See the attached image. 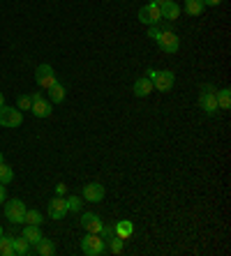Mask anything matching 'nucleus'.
Segmentation results:
<instances>
[{"mask_svg":"<svg viewBox=\"0 0 231 256\" xmlns=\"http://www.w3.org/2000/svg\"><path fill=\"white\" fill-rule=\"evenodd\" d=\"M81 252L86 256H102L107 252V242L100 233H86V238L81 240Z\"/></svg>","mask_w":231,"mask_h":256,"instance_id":"nucleus-3","label":"nucleus"},{"mask_svg":"<svg viewBox=\"0 0 231 256\" xmlns=\"http://www.w3.org/2000/svg\"><path fill=\"white\" fill-rule=\"evenodd\" d=\"M35 250V254H40V256H51L56 252V244H54V240H49V238H42L40 242L33 247Z\"/></svg>","mask_w":231,"mask_h":256,"instance_id":"nucleus-19","label":"nucleus"},{"mask_svg":"<svg viewBox=\"0 0 231 256\" xmlns=\"http://www.w3.org/2000/svg\"><path fill=\"white\" fill-rule=\"evenodd\" d=\"M83 198L88 203H100L104 198V187L100 182H88V185H83Z\"/></svg>","mask_w":231,"mask_h":256,"instance_id":"nucleus-10","label":"nucleus"},{"mask_svg":"<svg viewBox=\"0 0 231 256\" xmlns=\"http://www.w3.org/2000/svg\"><path fill=\"white\" fill-rule=\"evenodd\" d=\"M24 224H33V226H42V224H44V217H42V212H40V210H28V208H26Z\"/></svg>","mask_w":231,"mask_h":256,"instance_id":"nucleus-22","label":"nucleus"},{"mask_svg":"<svg viewBox=\"0 0 231 256\" xmlns=\"http://www.w3.org/2000/svg\"><path fill=\"white\" fill-rule=\"evenodd\" d=\"M49 102H51V104H60V102H65V86L56 81V84L49 88Z\"/></svg>","mask_w":231,"mask_h":256,"instance_id":"nucleus-17","label":"nucleus"},{"mask_svg":"<svg viewBox=\"0 0 231 256\" xmlns=\"http://www.w3.org/2000/svg\"><path fill=\"white\" fill-rule=\"evenodd\" d=\"M0 236H3V226H0Z\"/></svg>","mask_w":231,"mask_h":256,"instance_id":"nucleus-35","label":"nucleus"},{"mask_svg":"<svg viewBox=\"0 0 231 256\" xmlns=\"http://www.w3.org/2000/svg\"><path fill=\"white\" fill-rule=\"evenodd\" d=\"M14 252H17V256H28L33 254V244L24 236H19V238H14Z\"/></svg>","mask_w":231,"mask_h":256,"instance_id":"nucleus-21","label":"nucleus"},{"mask_svg":"<svg viewBox=\"0 0 231 256\" xmlns=\"http://www.w3.org/2000/svg\"><path fill=\"white\" fill-rule=\"evenodd\" d=\"M7 198V192H5V185H0V203H5Z\"/></svg>","mask_w":231,"mask_h":256,"instance_id":"nucleus-29","label":"nucleus"},{"mask_svg":"<svg viewBox=\"0 0 231 256\" xmlns=\"http://www.w3.org/2000/svg\"><path fill=\"white\" fill-rule=\"evenodd\" d=\"M26 240H28L33 247H35L37 242H40L44 236H42V231H40V226H33V224H26V228H24V233H21Z\"/></svg>","mask_w":231,"mask_h":256,"instance_id":"nucleus-16","label":"nucleus"},{"mask_svg":"<svg viewBox=\"0 0 231 256\" xmlns=\"http://www.w3.org/2000/svg\"><path fill=\"white\" fill-rule=\"evenodd\" d=\"M199 106L206 111V116H215L219 111L217 100H215V88L210 84L201 86V95H199Z\"/></svg>","mask_w":231,"mask_h":256,"instance_id":"nucleus-4","label":"nucleus"},{"mask_svg":"<svg viewBox=\"0 0 231 256\" xmlns=\"http://www.w3.org/2000/svg\"><path fill=\"white\" fill-rule=\"evenodd\" d=\"M0 106H5V95L0 92Z\"/></svg>","mask_w":231,"mask_h":256,"instance_id":"nucleus-33","label":"nucleus"},{"mask_svg":"<svg viewBox=\"0 0 231 256\" xmlns=\"http://www.w3.org/2000/svg\"><path fill=\"white\" fill-rule=\"evenodd\" d=\"M146 76L153 81V88L160 90V92H169V90L173 88V84H176V74H173L171 70H148L146 72Z\"/></svg>","mask_w":231,"mask_h":256,"instance_id":"nucleus-2","label":"nucleus"},{"mask_svg":"<svg viewBox=\"0 0 231 256\" xmlns=\"http://www.w3.org/2000/svg\"><path fill=\"white\" fill-rule=\"evenodd\" d=\"M139 21H141L143 26H160L162 24V12L160 7L155 5H143L141 10H139Z\"/></svg>","mask_w":231,"mask_h":256,"instance_id":"nucleus-7","label":"nucleus"},{"mask_svg":"<svg viewBox=\"0 0 231 256\" xmlns=\"http://www.w3.org/2000/svg\"><path fill=\"white\" fill-rule=\"evenodd\" d=\"M65 214H67V203L63 196H54L51 201H49V217L56 222L60 220H65Z\"/></svg>","mask_w":231,"mask_h":256,"instance_id":"nucleus-9","label":"nucleus"},{"mask_svg":"<svg viewBox=\"0 0 231 256\" xmlns=\"http://www.w3.org/2000/svg\"><path fill=\"white\" fill-rule=\"evenodd\" d=\"M148 37H153L164 54H178V48H180V37H178L169 26H164V28L148 26Z\"/></svg>","mask_w":231,"mask_h":256,"instance_id":"nucleus-1","label":"nucleus"},{"mask_svg":"<svg viewBox=\"0 0 231 256\" xmlns=\"http://www.w3.org/2000/svg\"><path fill=\"white\" fill-rule=\"evenodd\" d=\"M160 12H162V18H166V21H176V18H180V5L173 2V0H166L164 5L160 7Z\"/></svg>","mask_w":231,"mask_h":256,"instance_id":"nucleus-12","label":"nucleus"},{"mask_svg":"<svg viewBox=\"0 0 231 256\" xmlns=\"http://www.w3.org/2000/svg\"><path fill=\"white\" fill-rule=\"evenodd\" d=\"M42 97H44V95H42V92H33V95H30V100L35 102V100H42Z\"/></svg>","mask_w":231,"mask_h":256,"instance_id":"nucleus-32","label":"nucleus"},{"mask_svg":"<svg viewBox=\"0 0 231 256\" xmlns=\"http://www.w3.org/2000/svg\"><path fill=\"white\" fill-rule=\"evenodd\" d=\"M0 162H5V160H3V152H0Z\"/></svg>","mask_w":231,"mask_h":256,"instance_id":"nucleus-34","label":"nucleus"},{"mask_svg":"<svg viewBox=\"0 0 231 256\" xmlns=\"http://www.w3.org/2000/svg\"><path fill=\"white\" fill-rule=\"evenodd\" d=\"M0 256H17L14 252V236H0Z\"/></svg>","mask_w":231,"mask_h":256,"instance_id":"nucleus-18","label":"nucleus"},{"mask_svg":"<svg viewBox=\"0 0 231 256\" xmlns=\"http://www.w3.org/2000/svg\"><path fill=\"white\" fill-rule=\"evenodd\" d=\"M201 2H203V7H217L222 0H201Z\"/></svg>","mask_w":231,"mask_h":256,"instance_id":"nucleus-28","label":"nucleus"},{"mask_svg":"<svg viewBox=\"0 0 231 256\" xmlns=\"http://www.w3.org/2000/svg\"><path fill=\"white\" fill-rule=\"evenodd\" d=\"M164 2H166V0H150V5H155V7H162Z\"/></svg>","mask_w":231,"mask_h":256,"instance_id":"nucleus-31","label":"nucleus"},{"mask_svg":"<svg viewBox=\"0 0 231 256\" xmlns=\"http://www.w3.org/2000/svg\"><path fill=\"white\" fill-rule=\"evenodd\" d=\"M56 192H58V196H63V194H65V185H63V182L56 185Z\"/></svg>","mask_w":231,"mask_h":256,"instance_id":"nucleus-30","label":"nucleus"},{"mask_svg":"<svg viewBox=\"0 0 231 256\" xmlns=\"http://www.w3.org/2000/svg\"><path fill=\"white\" fill-rule=\"evenodd\" d=\"M81 226L88 233H100L102 228H104V224H102V220L95 212H83L81 214Z\"/></svg>","mask_w":231,"mask_h":256,"instance_id":"nucleus-11","label":"nucleus"},{"mask_svg":"<svg viewBox=\"0 0 231 256\" xmlns=\"http://www.w3.org/2000/svg\"><path fill=\"white\" fill-rule=\"evenodd\" d=\"M12 180H14L12 166H7L5 162H0V185H10Z\"/></svg>","mask_w":231,"mask_h":256,"instance_id":"nucleus-24","label":"nucleus"},{"mask_svg":"<svg viewBox=\"0 0 231 256\" xmlns=\"http://www.w3.org/2000/svg\"><path fill=\"white\" fill-rule=\"evenodd\" d=\"M30 106H33L30 95H19L17 97V108H19V111H30Z\"/></svg>","mask_w":231,"mask_h":256,"instance_id":"nucleus-27","label":"nucleus"},{"mask_svg":"<svg viewBox=\"0 0 231 256\" xmlns=\"http://www.w3.org/2000/svg\"><path fill=\"white\" fill-rule=\"evenodd\" d=\"M65 203H67V212H79L83 206L81 196H70V198H65Z\"/></svg>","mask_w":231,"mask_h":256,"instance_id":"nucleus-26","label":"nucleus"},{"mask_svg":"<svg viewBox=\"0 0 231 256\" xmlns=\"http://www.w3.org/2000/svg\"><path fill=\"white\" fill-rule=\"evenodd\" d=\"M153 81H150L148 76H141L134 81V95L136 97H148L150 92H153Z\"/></svg>","mask_w":231,"mask_h":256,"instance_id":"nucleus-14","label":"nucleus"},{"mask_svg":"<svg viewBox=\"0 0 231 256\" xmlns=\"http://www.w3.org/2000/svg\"><path fill=\"white\" fill-rule=\"evenodd\" d=\"M21 122H24V114H21L19 108L0 106V127H10V130H14V127H19Z\"/></svg>","mask_w":231,"mask_h":256,"instance_id":"nucleus-5","label":"nucleus"},{"mask_svg":"<svg viewBox=\"0 0 231 256\" xmlns=\"http://www.w3.org/2000/svg\"><path fill=\"white\" fill-rule=\"evenodd\" d=\"M30 111H33V116H37V118H49L51 116V102L49 100H35L33 102V106H30Z\"/></svg>","mask_w":231,"mask_h":256,"instance_id":"nucleus-13","label":"nucleus"},{"mask_svg":"<svg viewBox=\"0 0 231 256\" xmlns=\"http://www.w3.org/2000/svg\"><path fill=\"white\" fill-rule=\"evenodd\" d=\"M206 10L201 0H185V12L190 16H201V12Z\"/></svg>","mask_w":231,"mask_h":256,"instance_id":"nucleus-23","label":"nucleus"},{"mask_svg":"<svg viewBox=\"0 0 231 256\" xmlns=\"http://www.w3.org/2000/svg\"><path fill=\"white\" fill-rule=\"evenodd\" d=\"M113 233L118 236V238H123V240H127L134 233V224H132L130 220H120L116 226H113Z\"/></svg>","mask_w":231,"mask_h":256,"instance_id":"nucleus-15","label":"nucleus"},{"mask_svg":"<svg viewBox=\"0 0 231 256\" xmlns=\"http://www.w3.org/2000/svg\"><path fill=\"white\" fill-rule=\"evenodd\" d=\"M35 81H37V86H40V88L49 90L51 86L56 84V72H54V67H51V65H40L35 70Z\"/></svg>","mask_w":231,"mask_h":256,"instance_id":"nucleus-8","label":"nucleus"},{"mask_svg":"<svg viewBox=\"0 0 231 256\" xmlns=\"http://www.w3.org/2000/svg\"><path fill=\"white\" fill-rule=\"evenodd\" d=\"M107 244H109V252H111V254H120V252L125 250V240L118 238V236H113L111 240H107Z\"/></svg>","mask_w":231,"mask_h":256,"instance_id":"nucleus-25","label":"nucleus"},{"mask_svg":"<svg viewBox=\"0 0 231 256\" xmlns=\"http://www.w3.org/2000/svg\"><path fill=\"white\" fill-rule=\"evenodd\" d=\"M215 100H217V106L222 108V111H229V106H231V90L229 88L215 90Z\"/></svg>","mask_w":231,"mask_h":256,"instance_id":"nucleus-20","label":"nucleus"},{"mask_svg":"<svg viewBox=\"0 0 231 256\" xmlns=\"http://www.w3.org/2000/svg\"><path fill=\"white\" fill-rule=\"evenodd\" d=\"M24 214H26V203L21 198H12L10 203H5V217L12 224H24Z\"/></svg>","mask_w":231,"mask_h":256,"instance_id":"nucleus-6","label":"nucleus"}]
</instances>
